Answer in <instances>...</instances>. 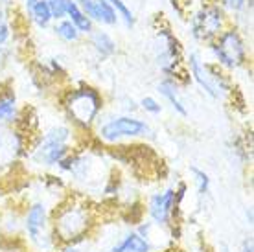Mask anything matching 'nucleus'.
<instances>
[{
    "label": "nucleus",
    "mask_w": 254,
    "mask_h": 252,
    "mask_svg": "<svg viewBox=\"0 0 254 252\" xmlns=\"http://www.w3.org/2000/svg\"><path fill=\"white\" fill-rule=\"evenodd\" d=\"M100 215L96 204L81 193H64L52 206L50 225L58 245H79L92 238Z\"/></svg>",
    "instance_id": "f257e3e1"
},
{
    "label": "nucleus",
    "mask_w": 254,
    "mask_h": 252,
    "mask_svg": "<svg viewBox=\"0 0 254 252\" xmlns=\"http://www.w3.org/2000/svg\"><path fill=\"white\" fill-rule=\"evenodd\" d=\"M186 193L188 184L185 181H179L175 186H166L149 193L144 202L147 219L157 228L170 234V238L173 240L181 238V212Z\"/></svg>",
    "instance_id": "f03ea898"
},
{
    "label": "nucleus",
    "mask_w": 254,
    "mask_h": 252,
    "mask_svg": "<svg viewBox=\"0 0 254 252\" xmlns=\"http://www.w3.org/2000/svg\"><path fill=\"white\" fill-rule=\"evenodd\" d=\"M72 142H74L72 127L63 124L52 126L30 144L26 158L33 166H37L39 170H58V166L76 149Z\"/></svg>",
    "instance_id": "7ed1b4c3"
},
{
    "label": "nucleus",
    "mask_w": 254,
    "mask_h": 252,
    "mask_svg": "<svg viewBox=\"0 0 254 252\" xmlns=\"http://www.w3.org/2000/svg\"><path fill=\"white\" fill-rule=\"evenodd\" d=\"M103 105L105 101H103L102 92L90 85L70 88L64 92L63 101H61L63 113L72 129L83 132L90 131L98 124Z\"/></svg>",
    "instance_id": "20e7f679"
},
{
    "label": "nucleus",
    "mask_w": 254,
    "mask_h": 252,
    "mask_svg": "<svg viewBox=\"0 0 254 252\" xmlns=\"http://www.w3.org/2000/svg\"><path fill=\"white\" fill-rule=\"evenodd\" d=\"M52 206L45 199H35L22 212V238L33 252H56L58 241L52 234Z\"/></svg>",
    "instance_id": "39448f33"
},
{
    "label": "nucleus",
    "mask_w": 254,
    "mask_h": 252,
    "mask_svg": "<svg viewBox=\"0 0 254 252\" xmlns=\"http://www.w3.org/2000/svg\"><path fill=\"white\" fill-rule=\"evenodd\" d=\"M153 129L146 120L133 114H116L102 122L96 129L98 140L105 145H118L126 140L153 138Z\"/></svg>",
    "instance_id": "423d86ee"
},
{
    "label": "nucleus",
    "mask_w": 254,
    "mask_h": 252,
    "mask_svg": "<svg viewBox=\"0 0 254 252\" xmlns=\"http://www.w3.org/2000/svg\"><path fill=\"white\" fill-rule=\"evenodd\" d=\"M186 64H188L190 79H193L203 88L204 94L210 96L212 100L219 101L230 96V92H232L230 79L216 63H206V61H203V57L199 56V52H191Z\"/></svg>",
    "instance_id": "0eeeda50"
},
{
    "label": "nucleus",
    "mask_w": 254,
    "mask_h": 252,
    "mask_svg": "<svg viewBox=\"0 0 254 252\" xmlns=\"http://www.w3.org/2000/svg\"><path fill=\"white\" fill-rule=\"evenodd\" d=\"M208 50L221 70H238L247 64V46L236 28L223 30L221 35L208 44Z\"/></svg>",
    "instance_id": "6e6552de"
},
{
    "label": "nucleus",
    "mask_w": 254,
    "mask_h": 252,
    "mask_svg": "<svg viewBox=\"0 0 254 252\" xmlns=\"http://www.w3.org/2000/svg\"><path fill=\"white\" fill-rule=\"evenodd\" d=\"M30 142L19 126L0 127V179L11 173L26 158Z\"/></svg>",
    "instance_id": "1a4fd4ad"
},
{
    "label": "nucleus",
    "mask_w": 254,
    "mask_h": 252,
    "mask_svg": "<svg viewBox=\"0 0 254 252\" xmlns=\"http://www.w3.org/2000/svg\"><path fill=\"white\" fill-rule=\"evenodd\" d=\"M223 30H225V11L217 4H206L199 7L191 17L190 32L197 43L210 44L221 35Z\"/></svg>",
    "instance_id": "9d476101"
},
{
    "label": "nucleus",
    "mask_w": 254,
    "mask_h": 252,
    "mask_svg": "<svg viewBox=\"0 0 254 252\" xmlns=\"http://www.w3.org/2000/svg\"><path fill=\"white\" fill-rule=\"evenodd\" d=\"M105 252H155V249L134 228H129L124 234H120Z\"/></svg>",
    "instance_id": "9b49d317"
},
{
    "label": "nucleus",
    "mask_w": 254,
    "mask_h": 252,
    "mask_svg": "<svg viewBox=\"0 0 254 252\" xmlns=\"http://www.w3.org/2000/svg\"><path fill=\"white\" fill-rule=\"evenodd\" d=\"M22 111H20L19 100L13 88L0 90V127H11L20 122Z\"/></svg>",
    "instance_id": "f8f14e48"
},
{
    "label": "nucleus",
    "mask_w": 254,
    "mask_h": 252,
    "mask_svg": "<svg viewBox=\"0 0 254 252\" xmlns=\"http://www.w3.org/2000/svg\"><path fill=\"white\" fill-rule=\"evenodd\" d=\"M179 88H181L179 87V81H175L172 77H164V79L159 81V85H157V92L172 105V109L179 116L186 118V116H188V107H186L183 98H181V90H179Z\"/></svg>",
    "instance_id": "ddd939ff"
},
{
    "label": "nucleus",
    "mask_w": 254,
    "mask_h": 252,
    "mask_svg": "<svg viewBox=\"0 0 254 252\" xmlns=\"http://www.w3.org/2000/svg\"><path fill=\"white\" fill-rule=\"evenodd\" d=\"M64 11L72 24L76 26V30L81 35H90L94 30V22L85 15L81 7L76 4V0H64Z\"/></svg>",
    "instance_id": "4468645a"
},
{
    "label": "nucleus",
    "mask_w": 254,
    "mask_h": 252,
    "mask_svg": "<svg viewBox=\"0 0 254 252\" xmlns=\"http://www.w3.org/2000/svg\"><path fill=\"white\" fill-rule=\"evenodd\" d=\"M89 44L102 59L113 57L116 54V41L103 30H92V33L89 35Z\"/></svg>",
    "instance_id": "2eb2a0df"
},
{
    "label": "nucleus",
    "mask_w": 254,
    "mask_h": 252,
    "mask_svg": "<svg viewBox=\"0 0 254 252\" xmlns=\"http://www.w3.org/2000/svg\"><path fill=\"white\" fill-rule=\"evenodd\" d=\"M0 232L6 240H19L22 238V214L7 210L0 215Z\"/></svg>",
    "instance_id": "dca6fc26"
},
{
    "label": "nucleus",
    "mask_w": 254,
    "mask_h": 252,
    "mask_svg": "<svg viewBox=\"0 0 254 252\" xmlns=\"http://www.w3.org/2000/svg\"><path fill=\"white\" fill-rule=\"evenodd\" d=\"M90 20H92V22L105 24V26L118 24V17H116L113 6L109 4V0H94L92 13H90Z\"/></svg>",
    "instance_id": "f3484780"
},
{
    "label": "nucleus",
    "mask_w": 254,
    "mask_h": 252,
    "mask_svg": "<svg viewBox=\"0 0 254 252\" xmlns=\"http://www.w3.org/2000/svg\"><path fill=\"white\" fill-rule=\"evenodd\" d=\"M188 171H190L191 183H193L197 197L199 199H206L210 195V191H212V179H210L208 171H204L199 166H190Z\"/></svg>",
    "instance_id": "a211bd4d"
},
{
    "label": "nucleus",
    "mask_w": 254,
    "mask_h": 252,
    "mask_svg": "<svg viewBox=\"0 0 254 252\" xmlns=\"http://www.w3.org/2000/svg\"><path fill=\"white\" fill-rule=\"evenodd\" d=\"M54 32L58 35L61 41L64 43H77L79 39H81V33L76 30V26L72 24L68 19H63V20H58V24L54 26Z\"/></svg>",
    "instance_id": "6ab92c4d"
},
{
    "label": "nucleus",
    "mask_w": 254,
    "mask_h": 252,
    "mask_svg": "<svg viewBox=\"0 0 254 252\" xmlns=\"http://www.w3.org/2000/svg\"><path fill=\"white\" fill-rule=\"evenodd\" d=\"M30 17H32V20L39 28H48L50 22L54 20L52 19L50 9H48V4H46L45 0H39L37 4L33 6V9L30 11Z\"/></svg>",
    "instance_id": "aec40b11"
},
{
    "label": "nucleus",
    "mask_w": 254,
    "mask_h": 252,
    "mask_svg": "<svg viewBox=\"0 0 254 252\" xmlns=\"http://www.w3.org/2000/svg\"><path fill=\"white\" fill-rule=\"evenodd\" d=\"M109 4L113 6V9H115L118 20L122 19L127 28H133V26H134V15H133V11L127 7V4L124 2V0H109Z\"/></svg>",
    "instance_id": "412c9836"
},
{
    "label": "nucleus",
    "mask_w": 254,
    "mask_h": 252,
    "mask_svg": "<svg viewBox=\"0 0 254 252\" xmlns=\"http://www.w3.org/2000/svg\"><path fill=\"white\" fill-rule=\"evenodd\" d=\"M138 109L144 111L146 114H151V116H159V114L162 113L160 101L157 100V98H153V96H144V98L138 101Z\"/></svg>",
    "instance_id": "4be33fe9"
},
{
    "label": "nucleus",
    "mask_w": 254,
    "mask_h": 252,
    "mask_svg": "<svg viewBox=\"0 0 254 252\" xmlns=\"http://www.w3.org/2000/svg\"><path fill=\"white\" fill-rule=\"evenodd\" d=\"M48 4V9L52 13V19L54 20H63L66 17V11H64V0H45Z\"/></svg>",
    "instance_id": "5701e85b"
},
{
    "label": "nucleus",
    "mask_w": 254,
    "mask_h": 252,
    "mask_svg": "<svg viewBox=\"0 0 254 252\" xmlns=\"http://www.w3.org/2000/svg\"><path fill=\"white\" fill-rule=\"evenodd\" d=\"M9 37H11V26L7 24V20H6V22L0 24V46H6Z\"/></svg>",
    "instance_id": "b1692460"
},
{
    "label": "nucleus",
    "mask_w": 254,
    "mask_h": 252,
    "mask_svg": "<svg viewBox=\"0 0 254 252\" xmlns=\"http://www.w3.org/2000/svg\"><path fill=\"white\" fill-rule=\"evenodd\" d=\"M227 2V6L232 9V11H242V9H245V0H225Z\"/></svg>",
    "instance_id": "393cba45"
},
{
    "label": "nucleus",
    "mask_w": 254,
    "mask_h": 252,
    "mask_svg": "<svg viewBox=\"0 0 254 252\" xmlns=\"http://www.w3.org/2000/svg\"><path fill=\"white\" fill-rule=\"evenodd\" d=\"M191 252H216V251H214V249H212V247H210L204 240H201L195 247H193V251Z\"/></svg>",
    "instance_id": "a878e982"
},
{
    "label": "nucleus",
    "mask_w": 254,
    "mask_h": 252,
    "mask_svg": "<svg viewBox=\"0 0 254 252\" xmlns=\"http://www.w3.org/2000/svg\"><path fill=\"white\" fill-rule=\"evenodd\" d=\"M238 252H254V243L251 238H245L242 243V247H240V251Z\"/></svg>",
    "instance_id": "bb28decb"
},
{
    "label": "nucleus",
    "mask_w": 254,
    "mask_h": 252,
    "mask_svg": "<svg viewBox=\"0 0 254 252\" xmlns=\"http://www.w3.org/2000/svg\"><path fill=\"white\" fill-rule=\"evenodd\" d=\"M56 252H81V247L79 245H61L58 247Z\"/></svg>",
    "instance_id": "cd10ccee"
},
{
    "label": "nucleus",
    "mask_w": 254,
    "mask_h": 252,
    "mask_svg": "<svg viewBox=\"0 0 254 252\" xmlns=\"http://www.w3.org/2000/svg\"><path fill=\"white\" fill-rule=\"evenodd\" d=\"M155 252H186L185 249H179V247H168V249H160V251H155Z\"/></svg>",
    "instance_id": "c85d7f7f"
},
{
    "label": "nucleus",
    "mask_w": 254,
    "mask_h": 252,
    "mask_svg": "<svg viewBox=\"0 0 254 252\" xmlns=\"http://www.w3.org/2000/svg\"><path fill=\"white\" fill-rule=\"evenodd\" d=\"M37 2H39V0H24V7H26V9H28V13L32 11L33 6H35Z\"/></svg>",
    "instance_id": "c756f323"
},
{
    "label": "nucleus",
    "mask_w": 254,
    "mask_h": 252,
    "mask_svg": "<svg viewBox=\"0 0 254 252\" xmlns=\"http://www.w3.org/2000/svg\"><path fill=\"white\" fill-rule=\"evenodd\" d=\"M245 217H247V223H249V225H253V208H247V210H245Z\"/></svg>",
    "instance_id": "7c9ffc66"
},
{
    "label": "nucleus",
    "mask_w": 254,
    "mask_h": 252,
    "mask_svg": "<svg viewBox=\"0 0 254 252\" xmlns=\"http://www.w3.org/2000/svg\"><path fill=\"white\" fill-rule=\"evenodd\" d=\"M2 22H6V13H4V9L0 7V24H2Z\"/></svg>",
    "instance_id": "2f4dec72"
},
{
    "label": "nucleus",
    "mask_w": 254,
    "mask_h": 252,
    "mask_svg": "<svg viewBox=\"0 0 254 252\" xmlns=\"http://www.w3.org/2000/svg\"><path fill=\"white\" fill-rule=\"evenodd\" d=\"M0 2H4V4H7V2H9V0H0Z\"/></svg>",
    "instance_id": "473e14b6"
}]
</instances>
